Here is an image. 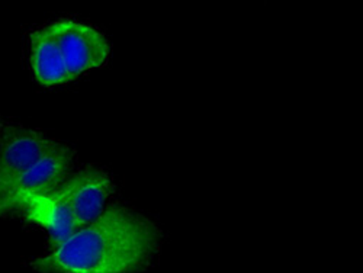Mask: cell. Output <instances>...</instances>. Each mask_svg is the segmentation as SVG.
I'll list each match as a JSON object with an SVG mask.
<instances>
[{
    "label": "cell",
    "instance_id": "1",
    "mask_svg": "<svg viewBox=\"0 0 363 273\" xmlns=\"http://www.w3.org/2000/svg\"><path fill=\"white\" fill-rule=\"evenodd\" d=\"M160 228L125 206H109L95 221L34 259L40 273H141L160 250Z\"/></svg>",
    "mask_w": 363,
    "mask_h": 273
},
{
    "label": "cell",
    "instance_id": "2",
    "mask_svg": "<svg viewBox=\"0 0 363 273\" xmlns=\"http://www.w3.org/2000/svg\"><path fill=\"white\" fill-rule=\"evenodd\" d=\"M74 151L58 143L15 180L6 195L0 199V217L18 212L29 198L52 192L74 172Z\"/></svg>",
    "mask_w": 363,
    "mask_h": 273
},
{
    "label": "cell",
    "instance_id": "3",
    "mask_svg": "<svg viewBox=\"0 0 363 273\" xmlns=\"http://www.w3.org/2000/svg\"><path fill=\"white\" fill-rule=\"evenodd\" d=\"M44 29L62 52L73 79L108 63V41L94 26L77 21H58Z\"/></svg>",
    "mask_w": 363,
    "mask_h": 273
},
{
    "label": "cell",
    "instance_id": "4",
    "mask_svg": "<svg viewBox=\"0 0 363 273\" xmlns=\"http://www.w3.org/2000/svg\"><path fill=\"white\" fill-rule=\"evenodd\" d=\"M52 192L69 205L79 228H82L112 206L115 185L108 172L86 167L72 172Z\"/></svg>",
    "mask_w": 363,
    "mask_h": 273
},
{
    "label": "cell",
    "instance_id": "5",
    "mask_svg": "<svg viewBox=\"0 0 363 273\" xmlns=\"http://www.w3.org/2000/svg\"><path fill=\"white\" fill-rule=\"evenodd\" d=\"M58 141L21 126L2 127L0 133V199L15 180L38 162Z\"/></svg>",
    "mask_w": 363,
    "mask_h": 273
},
{
    "label": "cell",
    "instance_id": "6",
    "mask_svg": "<svg viewBox=\"0 0 363 273\" xmlns=\"http://www.w3.org/2000/svg\"><path fill=\"white\" fill-rule=\"evenodd\" d=\"M18 214L45 228L54 245L65 241L79 230L72 209L54 192L29 198L21 206Z\"/></svg>",
    "mask_w": 363,
    "mask_h": 273
},
{
    "label": "cell",
    "instance_id": "7",
    "mask_svg": "<svg viewBox=\"0 0 363 273\" xmlns=\"http://www.w3.org/2000/svg\"><path fill=\"white\" fill-rule=\"evenodd\" d=\"M33 73L35 79L47 87L62 86L69 83L70 76L62 52L58 51L54 41L41 28L31 35V55H29Z\"/></svg>",
    "mask_w": 363,
    "mask_h": 273
},
{
    "label": "cell",
    "instance_id": "8",
    "mask_svg": "<svg viewBox=\"0 0 363 273\" xmlns=\"http://www.w3.org/2000/svg\"><path fill=\"white\" fill-rule=\"evenodd\" d=\"M0 133H2V126H0Z\"/></svg>",
    "mask_w": 363,
    "mask_h": 273
}]
</instances>
